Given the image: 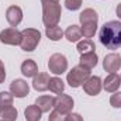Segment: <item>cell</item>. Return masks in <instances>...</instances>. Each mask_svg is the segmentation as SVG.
Here are the masks:
<instances>
[{
    "mask_svg": "<svg viewBox=\"0 0 121 121\" xmlns=\"http://www.w3.org/2000/svg\"><path fill=\"white\" fill-rule=\"evenodd\" d=\"M100 42L108 49L121 48V23L120 21H108L106 23L99 34Z\"/></svg>",
    "mask_w": 121,
    "mask_h": 121,
    "instance_id": "1",
    "label": "cell"
},
{
    "mask_svg": "<svg viewBox=\"0 0 121 121\" xmlns=\"http://www.w3.org/2000/svg\"><path fill=\"white\" fill-rule=\"evenodd\" d=\"M62 16L59 1H47L42 3V21L47 27L58 26Z\"/></svg>",
    "mask_w": 121,
    "mask_h": 121,
    "instance_id": "2",
    "label": "cell"
},
{
    "mask_svg": "<svg viewBox=\"0 0 121 121\" xmlns=\"http://www.w3.org/2000/svg\"><path fill=\"white\" fill-rule=\"evenodd\" d=\"M41 41V32L35 28H26L21 31V42L20 47L23 51L31 52L34 51Z\"/></svg>",
    "mask_w": 121,
    "mask_h": 121,
    "instance_id": "3",
    "label": "cell"
},
{
    "mask_svg": "<svg viewBox=\"0 0 121 121\" xmlns=\"http://www.w3.org/2000/svg\"><path fill=\"white\" fill-rule=\"evenodd\" d=\"M89 78H90V69H87V68H85L82 65H78V66L72 68L70 72H68L66 80H68L70 87H79Z\"/></svg>",
    "mask_w": 121,
    "mask_h": 121,
    "instance_id": "4",
    "label": "cell"
},
{
    "mask_svg": "<svg viewBox=\"0 0 121 121\" xmlns=\"http://www.w3.org/2000/svg\"><path fill=\"white\" fill-rule=\"evenodd\" d=\"M48 68L55 75L65 73L66 69H68V60L65 58V55H62V54H54V55H51L49 60H48Z\"/></svg>",
    "mask_w": 121,
    "mask_h": 121,
    "instance_id": "5",
    "label": "cell"
},
{
    "mask_svg": "<svg viewBox=\"0 0 121 121\" xmlns=\"http://www.w3.org/2000/svg\"><path fill=\"white\" fill-rule=\"evenodd\" d=\"M0 42L6 45H20L21 42V31H18L16 27L6 28L0 32Z\"/></svg>",
    "mask_w": 121,
    "mask_h": 121,
    "instance_id": "6",
    "label": "cell"
},
{
    "mask_svg": "<svg viewBox=\"0 0 121 121\" xmlns=\"http://www.w3.org/2000/svg\"><path fill=\"white\" fill-rule=\"evenodd\" d=\"M55 110H58L62 114H69L70 110L73 108V99L68 94H58L55 97V103H54Z\"/></svg>",
    "mask_w": 121,
    "mask_h": 121,
    "instance_id": "7",
    "label": "cell"
},
{
    "mask_svg": "<svg viewBox=\"0 0 121 121\" xmlns=\"http://www.w3.org/2000/svg\"><path fill=\"white\" fill-rule=\"evenodd\" d=\"M103 68L108 73H116L121 68V55L120 54H108L104 56Z\"/></svg>",
    "mask_w": 121,
    "mask_h": 121,
    "instance_id": "8",
    "label": "cell"
},
{
    "mask_svg": "<svg viewBox=\"0 0 121 121\" xmlns=\"http://www.w3.org/2000/svg\"><path fill=\"white\" fill-rule=\"evenodd\" d=\"M10 91H11L13 96L18 97V99H23V97H26V96L28 94L30 86H28V83H27L26 80H23V79H16V80H13V82L10 83Z\"/></svg>",
    "mask_w": 121,
    "mask_h": 121,
    "instance_id": "9",
    "label": "cell"
},
{
    "mask_svg": "<svg viewBox=\"0 0 121 121\" xmlns=\"http://www.w3.org/2000/svg\"><path fill=\"white\" fill-rule=\"evenodd\" d=\"M101 79L99 76H90L85 83H83V90L86 91L89 96H97L101 91Z\"/></svg>",
    "mask_w": 121,
    "mask_h": 121,
    "instance_id": "10",
    "label": "cell"
},
{
    "mask_svg": "<svg viewBox=\"0 0 121 121\" xmlns=\"http://www.w3.org/2000/svg\"><path fill=\"white\" fill-rule=\"evenodd\" d=\"M6 20L11 27H17L23 20V10L18 6H10L6 10Z\"/></svg>",
    "mask_w": 121,
    "mask_h": 121,
    "instance_id": "11",
    "label": "cell"
},
{
    "mask_svg": "<svg viewBox=\"0 0 121 121\" xmlns=\"http://www.w3.org/2000/svg\"><path fill=\"white\" fill-rule=\"evenodd\" d=\"M49 75L48 73H37L32 80V87L37 91H45L49 86Z\"/></svg>",
    "mask_w": 121,
    "mask_h": 121,
    "instance_id": "12",
    "label": "cell"
},
{
    "mask_svg": "<svg viewBox=\"0 0 121 121\" xmlns=\"http://www.w3.org/2000/svg\"><path fill=\"white\" fill-rule=\"evenodd\" d=\"M120 86H121V79L117 73H108V76L104 79V83H103L104 90L110 91V93L117 91Z\"/></svg>",
    "mask_w": 121,
    "mask_h": 121,
    "instance_id": "13",
    "label": "cell"
},
{
    "mask_svg": "<svg viewBox=\"0 0 121 121\" xmlns=\"http://www.w3.org/2000/svg\"><path fill=\"white\" fill-rule=\"evenodd\" d=\"M54 103H55V97H52V96H39L35 100V104L39 107V110L42 113H48L54 107Z\"/></svg>",
    "mask_w": 121,
    "mask_h": 121,
    "instance_id": "14",
    "label": "cell"
},
{
    "mask_svg": "<svg viewBox=\"0 0 121 121\" xmlns=\"http://www.w3.org/2000/svg\"><path fill=\"white\" fill-rule=\"evenodd\" d=\"M21 73L27 78H34L38 73V66L32 59H26L21 63Z\"/></svg>",
    "mask_w": 121,
    "mask_h": 121,
    "instance_id": "15",
    "label": "cell"
},
{
    "mask_svg": "<svg viewBox=\"0 0 121 121\" xmlns=\"http://www.w3.org/2000/svg\"><path fill=\"white\" fill-rule=\"evenodd\" d=\"M65 37H66V39L69 41V42H78L82 37H83V34H82V28L79 27V26H69L66 31H65Z\"/></svg>",
    "mask_w": 121,
    "mask_h": 121,
    "instance_id": "16",
    "label": "cell"
},
{
    "mask_svg": "<svg viewBox=\"0 0 121 121\" xmlns=\"http://www.w3.org/2000/svg\"><path fill=\"white\" fill-rule=\"evenodd\" d=\"M97 54L96 52H89V54H82L80 55V59H79V65H82V66H85V68H87V69H91V68H94L96 65H97Z\"/></svg>",
    "mask_w": 121,
    "mask_h": 121,
    "instance_id": "17",
    "label": "cell"
},
{
    "mask_svg": "<svg viewBox=\"0 0 121 121\" xmlns=\"http://www.w3.org/2000/svg\"><path fill=\"white\" fill-rule=\"evenodd\" d=\"M24 116H26L27 121H39L41 116H42V111L39 110V107L37 104H32L24 110Z\"/></svg>",
    "mask_w": 121,
    "mask_h": 121,
    "instance_id": "18",
    "label": "cell"
},
{
    "mask_svg": "<svg viewBox=\"0 0 121 121\" xmlns=\"http://www.w3.org/2000/svg\"><path fill=\"white\" fill-rule=\"evenodd\" d=\"M17 116H18V113L13 106L0 108V121H16Z\"/></svg>",
    "mask_w": 121,
    "mask_h": 121,
    "instance_id": "19",
    "label": "cell"
},
{
    "mask_svg": "<svg viewBox=\"0 0 121 121\" xmlns=\"http://www.w3.org/2000/svg\"><path fill=\"white\" fill-rule=\"evenodd\" d=\"M79 20H80L82 24H85V23H97L99 16H97V13H96L93 9H85V10L80 13Z\"/></svg>",
    "mask_w": 121,
    "mask_h": 121,
    "instance_id": "20",
    "label": "cell"
},
{
    "mask_svg": "<svg viewBox=\"0 0 121 121\" xmlns=\"http://www.w3.org/2000/svg\"><path fill=\"white\" fill-rule=\"evenodd\" d=\"M94 49H96V45H94V42L91 41L90 38H86L83 41H79V44H78V51H79L80 55L82 54L94 52Z\"/></svg>",
    "mask_w": 121,
    "mask_h": 121,
    "instance_id": "21",
    "label": "cell"
},
{
    "mask_svg": "<svg viewBox=\"0 0 121 121\" xmlns=\"http://www.w3.org/2000/svg\"><path fill=\"white\" fill-rule=\"evenodd\" d=\"M48 89L52 91V93H55V94H60V93H63V90H65V83L62 82L60 78H51L49 79Z\"/></svg>",
    "mask_w": 121,
    "mask_h": 121,
    "instance_id": "22",
    "label": "cell"
},
{
    "mask_svg": "<svg viewBox=\"0 0 121 121\" xmlns=\"http://www.w3.org/2000/svg\"><path fill=\"white\" fill-rule=\"evenodd\" d=\"M45 34H47V37H48L51 41H59L60 38L63 37V31H62V28H60V27H58V26H54V27H47Z\"/></svg>",
    "mask_w": 121,
    "mask_h": 121,
    "instance_id": "23",
    "label": "cell"
},
{
    "mask_svg": "<svg viewBox=\"0 0 121 121\" xmlns=\"http://www.w3.org/2000/svg\"><path fill=\"white\" fill-rule=\"evenodd\" d=\"M80 28H82L83 37L91 38V37H94V34L97 31V23H85V24H82Z\"/></svg>",
    "mask_w": 121,
    "mask_h": 121,
    "instance_id": "24",
    "label": "cell"
},
{
    "mask_svg": "<svg viewBox=\"0 0 121 121\" xmlns=\"http://www.w3.org/2000/svg\"><path fill=\"white\" fill-rule=\"evenodd\" d=\"M13 99L14 96L9 91H0V108L1 107H9L13 106Z\"/></svg>",
    "mask_w": 121,
    "mask_h": 121,
    "instance_id": "25",
    "label": "cell"
},
{
    "mask_svg": "<svg viewBox=\"0 0 121 121\" xmlns=\"http://www.w3.org/2000/svg\"><path fill=\"white\" fill-rule=\"evenodd\" d=\"M110 104L116 108H121V91H114V94H111Z\"/></svg>",
    "mask_w": 121,
    "mask_h": 121,
    "instance_id": "26",
    "label": "cell"
},
{
    "mask_svg": "<svg viewBox=\"0 0 121 121\" xmlns=\"http://www.w3.org/2000/svg\"><path fill=\"white\" fill-rule=\"evenodd\" d=\"M65 6L68 10H79L82 6V0H65Z\"/></svg>",
    "mask_w": 121,
    "mask_h": 121,
    "instance_id": "27",
    "label": "cell"
},
{
    "mask_svg": "<svg viewBox=\"0 0 121 121\" xmlns=\"http://www.w3.org/2000/svg\"><path fill=\"white\" fill-rule=\"evenodd\" d=\"M63 120H65V114L59 113L58 110H55L49 114V121H63Z\"/></svg>",
    "mask_w": 121,
    "mask_h": 121,
    "instance_id": "28",
    "label": "cell"
},
{
    "mask_svg": "<svg viewBox=\"0 0 121 121\" xmlns=\"http://www.w3.org/2000/svg\"><path fill=\"white\" fill-rule=\"evenodd\" d=\"M63 121H83V117L80 114H76V113H69L65 116Z\"/></svg>",
    "mask_w": 121,
    "mask_h": 121,
    "instance_id": "29",
    "label": "cell"
},
{
    "mask_svg": "<svg viewBox=\"0 0 121 121\" xmlns=\"http://www.w3.org/2000/svg\"><path fill=\"white\" fill-rule=\"evenodd\" d=\"M4 79H6V69H4L3 62L0 60V83H3V82H4Z\"/></svg>",
    "mask_w": 121,
    "mask_h": 121,
    "instance_id": "30",
    "label": "cell"
},
{
    "mask_svg": "<svg viewBox=\"0 0 121 121\" xmlns=\"http://www.w3.org/2000/svg\"><path fill=\"white\" fill-rule=\"evenodd\" d=\"M116 13H117V16H118V18H121V3L117 6V9H116Z\"/></svg>",
    "mask_w": 121,
    "mask_h": 121,
    "instance_id": "31",
    "label": "cell"
},
{
    "mask_svg": "<svg viewBox=\"0 0 121 121\" xmlns=\"http://www.w3.org/2000/svg\"><path fill=\"white\" fill-rule=\"evenodd\" d=\"M47 1H59V0H41V3H47Z\"/></svg>",
    "mask_w": 121,
    "mask_h": 121,
    "instance_id": "32",
    "label": "cell"
},
{
    "mask_svg": "<svg viewBox=\"0 0 121 121\" xmlns=\"http://www.w3.org/2000/svg\"><path fill=\"white\" fill-rule=\"evenodd\" d=\"M120 79H121V76H120Z\"/></svg>",
    "mask_w": 121,
    "mask_h": 121,
    "instance_id": "33",
    "label": "cell"
}]
</instances>
